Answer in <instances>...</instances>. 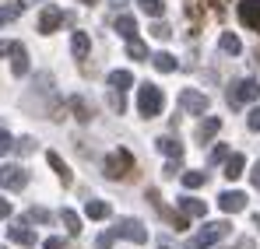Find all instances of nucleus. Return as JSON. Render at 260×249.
Masks as SVG:
<instances>
[{"label": "nucleus", "mask_w": 260, "mask_h": 249, "mask_svg": "<svg viewBox=\"0 0 260 249\" xmlns=\"http://www.w3.org/2000/svg\"><path fill=\"white\" fill-rule=\"evenodd\" d=\"M14 148H18V151H21V155H28V151H32V148H36V140H32V137H25V140H18V144H14Z\"/></svg>", "instance_id": "c9c22d12"}, {"label": "nucleus", "mask_w": 260, "mask_h": 249, "mask_svg": "<svg viewBox=\"0 0 260 249\" xmlns=\"http://www.w3.org/2000/svg\"><path fill=\"white\" fill-rule=\"evenodd\" d=\"M28 183V172L21 165H0V186L4 190H25Z\"/></svg>", "instance_id": "6e6552de"}, {"label": "nucleus", "mask_w": 260, "mask_h": 249, "mask_svg": "<svg viewBox=\"0 0 260 249\" xmlns=\"http://www.w3.org/2000/svg\"><path fill=\"white\" fill-rule=\"evenodd\" d=\"M11 148H14V137H11V133H7V130L0 126V158H4V155H7Z\"/></svg>", "instance_id": "7c9ffc66"}, {"label": "nucleus", "mask_w": 260, "mask_h": 249, "mask_svg": "<svg viewBox=\"0 0 260 249\" xmlns=\"http://www.w3.org/2000/svg\"><path fill=\"white\" fill-rule=\"evenodd\" d=\"M218 46H221V53H229V56H239V53H243V42H239V35H232V32H225Z\"/></svg>", "instance_id": "b1692460"}, {"label": "nucleus", "mask_w": 260, "mask_h": 249, "mask_svg": "<svg viewBox=\"0 0 260 249\" xmlns=\"http://www.w3.org/2000/svg\"><path fill=\"white\" fill-rule=\"evenodd\" d=\"M127 53H130V60H144L148 56V46L141 39H134V42H127Z\"/></svg>", "instance_id": "c85d7f7f"}, {"label": "nucleus", "mask_w": 260, "mask_h": 249, "mask_svg": "<svg viewBox=\"0 0 260 249\" xmlns=\"http://www.w3.org/2000/svg\"><path fill=\"white\" fill-rule=\"evenodd\" d=\"M236 14H239V21H243L250 32L260 35V0H239V4H236Z\"/></svg>", "instance_id": "0eeeda50"}, {"label": "nucleus", "mask_w": 260, "mask_h": 249, "mask_svg": "<svg viewBox=\"0 0 260 249\" xmlns=\"http://www.w3.org/2000/svg\"><path fill=\"white\" fill-rule=\"evenodd\" d=\"M229 158V148L225 144H215V151H211V162H225Z\"/></svg>", "instance_id": "f704fd0d"}, {"label": "nucleus", "mask_w": 260, "mask_h": 249, "mask_svg": "<svg viewBox=\"0 0 260 249\" xmlns=\"http://www.w3.org/2000/svg\"><path fill=\"white\" fill-rule=\"evenodd\" d=\"M106 175L109 179H130L134 175V155L127 148H116L109 158H106Z\"/></svg>", "instance_id": "7ed1b4c3"}, {"label": "nucleus", "mask_w": 260, "mask_h": 249, "mask_svg": "<svg viewBox=\"0 0 260 249\" xmlns=\"http://www.w3.org/2000/svg\"><path fill=\"white\" fill-rule=\"evenodd\" d=\"M85 214L91 218V221H106V218L113 214V207H109L106 200H88V204H85Z\"/></svg>", "instance_id": "6ab92c4d"}, {"label": "nucleus", "mask_w": 260, "mask_h": 249, "mask_svg": "<svg viewBox=\"0 0 260 249\" xmlns=\"http://www.w3.org/2000/svg\"><path fill=\"white\" fill-rule=\"evenodd\" d=\"M141 11L148 18H162L166 14V0H141Z\"/></svg>", "instance_id": "a878e982"}, {"label": "nucleus", "mask_w": 260, "mask_h": 249, "mask_svg": "<svg viewBox=\"0 0 260 249\" xmlns=\"http://www.w3.org/2000/svg\"><path fill=\"white\" fill-rule=\"evenodd\" d=\"M7 239H11V242H18V246H36V232H32V228H25V225L7 228Z\"/></svg>", "instance_id": "2eb2a0df"}, {"label": "nucleus", "mask_w": 260, "mask_h": 249, "mask_svg": "<svg viewBox=\"0 0 260 249\" xmlns=\"http://www.w3.org/2000/svg\"><path fill=\"white\" fill-rule=\"evenodd\" d=\"M28 221H39V225H46V221H49V210H46V207H32V210H28Z\"/></svg>", "instance_id": "2f4dec72"}, {"label": "nucleus", "mask_w": 260, "mask_h": 249, "mask_svg": "<svg viewBox=\"0 0 260 249\" xmlns=\"http://www.w3.org/2000/svg\"><path fill=\"white\" fill-rule=\"evenodd\" d=\"M113 246V232H109V235H102V239H99V249H109Z\"/></svg>", "instance_id": "58836bf2"}, {"label": "nucleus", "mask_w": 260, "mask_h": 249, "mask_svg": "<svg viewBox=\"0 0 260 249\" xmlns=\"http://www.w3.org/2000/svg\"><path fill=\"white\" fill-rule=\"evenodd\" d=\"M113 4H116V7H123V4H127V0H113Z\"/></svg>", "instance_id": "c03bdc74"}, {"label": "nucleus", "mask_w": 260, "mask_h": 249, "mask_svg": "<svg viewBox=\"0 0 260 249\" xmlns=\"http://www.w3.org/2000/svg\"><path fill=\"white\" fill-rule=\"evenodd\" d=\"M32 4H39V0H21V7H32Z\"/></svg>", "instance_id": "79ce46f5"}, {"label": "nucleus", "mask_w": 260, "mask_h": 249, "mask_svg": "<svg viewBox=\"0 0 260 249\" xmlns=\"http://www.w3.org/2000/svg\"><path fill=\"white\" fill-rule=\"evenodd\" d=\"M21 11H25L21 4H11V7H0V25H11V21H14V18L21 14Z\"/></svg>", "instance_id": "cd10ccee"}, {"label": "nucleus", "mask_w": 260, "mask_h": 249, "mask_svg": "<svg viewBox=\"0 0 260 249\" xmlns=\"http://www.w3.org/2000/svg\"><path fill=\"white\" fill-rule=\"evenodd\" d=\"M116 32H120L127 42H134L137 39V21H134L130 14H120V18H116Z\"/></svg>", "instance_id": "aec40b11"}, {"label": "nucleus", "mask_w": 260, "mask_h": 249, "mask_svg": "<svg viewBox=\"0 0 260 249\" xmlns=\"http://www.w3.org/2000/svg\"><path fill=\"white\" fill-rule=\"evenodd\" d=\"M88 49H91V39H88V32H74V35H71V53H74V60H85Z\"/></svg>", "instance_id": "dca6fc26"}, {"label": "nucleus", "mask_w": 260, "mask_h": 249, "mask_svg": "<svg viewBox=\"0 0 260 249\" xmlns=\"http://www.w3.org/2000/svg\"><path fill=\"white\" fill-rule=\"evenodd\" d=\"M63 246H67V242H63L60 235H53V239H46V242H43V249H63Z\"/></svg>", "instance_id": "e433bc0d"}, {"label": "nucleus", "mask_w": 260, "mask_h": 249, "mask_svg": "<svg viewBox=\"0 0 260 249\" xmlns=\"http://www.w3.org/2000/svg\"><path fill=\"white\" fill-rule=\"evenodd\" d=\"M7 214H11V200H4V197H0V218H7Z\"/></svg>", "instance_id": "ea45409f"}, {"label": "nucleus", "mask_w": 260, "mask_h": 249, "mask_svg": "<svg viewBox=\"0 0 260 249\" xmlns=\"http://www.w3.org/2000/svg\"><path fill=\"white\" fill-rule=\"evenodd\" d=\"M109 105H113V113H120V116H123V109H127L123 91H109Z\"/></svg>", "instance_id": "c756f323"}, {"label": "nucleus", "mask_w": 260, "mask_h": 249, "mask_svg": "<svg viewBox=\"0 0 260 249\" xmlns=\"http://www.w3.org/2000/svg\"><path fill=\"white\" fill-rule=\"evenodd\" d=\"M60 221L67 225V232H71V235H81V218H78V214H74L71 207L60 210Z\"/></svg>", "instance_id": "393cba45"}, {"label": "nucleus", "mask_w": 260, "mask_h": 249, "mask_svg": "<svg viewBox=\"0 0 260 249\" xmlns=\"http://www.w3.org/2000/svg\"><path fill=\"white\" fill-rule=\"evenodd\" d=\"M11 56H14V63H11V70L21 78V74H28V53H25V46L21 42H14V49H11Z\"/></svg>", "instance_id": "a211bd4d"}, {"label": "nucleus", "mask_w": 260, "mask_h": 249, "mask_svg": "<svg viewBox=\"0 0 260 249\" xmlns=\"http://www.w3.org/2000/svg\"><path fill=\"white\" fill-rule=\"evenodd\" d=\"M179 109L190 116H204L208 113V95H201L197 88H183L179 91Z\"/></svg>", "instance_id": "423d86ee"}, {"label": "nucleus", "mask_w": 260, "mask_h": 249, "mask_svg": "<svg viewBox=\"0 0 260 249\" xmlns=\"http://www.w3.org/2000/svg\"><path fill=\"white\" fill-rule=\"evenodd\" d=\"M151 63H155V70H162V74H173L176 70V56L166 53V49H158V53L151 56Z\"/></svg>", "instance_id": "412c9836"}, {"label": "nucleus", "mask_w": 260, "mask_h": 249, "mask_svg": "<svg viewBox=\"0 0 260 249\" xmlns=\"http://www.w3.org/2000/svg\"><path fill=\"white\" fill-rule=\"evenodd\" d=\"M155 144H158V151H162L166 158H183V144H179V137H158Z\"/></svg>", "instance_id": "f3484780"}, {"label": "nucleus", "mask_w": 260, "mask_h": 249, "mask_svg": "<svg viewBox=\"0 0 260 249\" xmlns=\"http://www.w3.org/2000/svg\"><path fill=\"white\" fill-rule=\"evenodd\" d=\"M243 168H246V158H243L239 151H232V155L225 158V179H229V183H236V179L243 175Z\"/></svg>", "instance_id": "ddd939ff"}, {"label": "nucleus", "mask_w": 260, "mask_h": 249, "mask_svg": "<svg viewBox=\"0 0 260 249\" xmlns=\"http://www.w3.org/2000/svg\"><path fill=\"white\" fill-rule=\"evenodd\" d=\"M218 130H221V120H218V116H208L204 123L197 126V140H201V144H211L218 137Z\"/></svg>", "instance_id": "f8f14e48"}, {"label": "nucleus", "mask_w": 260, "mask_h": 249, "mask_svg": "<svg viewBox=\"0 0 260 249\" xmlns=\"http://www.w3.org/2000/svg\"><path fill=\"white\" fill-rule=\"evenodd\" d=\"M166 109V95H162V88L151 81H144L137 88V113L144 116V120H155L158 113Z\"/></svg>", "instance_id": "f257e3e1"}, {"label": "nucleus", "mask_w": 260, "mask_h": 249, "mask_svg": "<svg viewBox=\"0 0 260 249\" xmlns=\"http://www.w3.org/2000/svg\"><path fill=\"white\" fill-rule=\"evenodd\" d=\"M253 98H260V84L253 78H243V81H236L229 88V105H246Z\"/></svg>", "instance_id": "39448f33"}, {"label": "nucleus", "mask_w": 260, "mask_h": 249, "mask_svg": "<svg viewBox=\"0 0 260 249\" xmlns=\"http://www.w3.org/2000/svg\"><path fill=\"white\" fill-rule=\"evenodd\" d=\"M151 35H155V39H158V42H166V39H169V35H173V28H169V25H162V21H158V25H155V28H151Z\"/></svg>", "instance_id": "473e14b6"}, {"label": "nucleus", "mask_w": 260, "mask_h": 249, "mask_svg": "<svg viewBox=\"0 0 260 249\" xmlns=\"http://www.w3.org/2000/svg\"><path fill=\"white\" fill-rule=\"evenodd\" d=\"M250 179H253V186H257V190H260V162H257V165H253V168H250Z\"/></svg>", "instance_id": "4c0bfd02"}, {"label": "nucleus", "mask_w": 260, "mask_h": 249, "mask_svg": "<svg viewBox=\"0 0 260 249\" xmlns=\"http://www.w3.org/2000/svg\"><path fill=\"white\" fill-rule=\"evenodd\" d=\"M78 4H99V0H78Z\"/></svg>", "instance_id": "a18cd8bd"}, {"label": "nucleus", "mask_w": 260, "mask_h": 249, "mask_svg": "<svg viewBox=\"0 0 260 249\" xmlns=\"http://www.w3.org/2000/svg\"><path fill=\"white\" fill-rule=\"evenodd\" d=\"M71 109H74V116H78L81 123H88V120H91V109H88L85 98H78V95H74V98H71Z\"/></svg>", "instance_id": "bb28decb"}, {"label": "nucleus", "mask_w": 260, "mask_h": 249, "mask_svg": "<svg viewBox=\"0 0 260 249\" xmlns=\"http://www.w3.org/2000/svg\"><path fill=\"white\" fill-rule=\"evenodd\" d=\"M218 207L225 210V214H239V210L246 207V193H239V190H225V193L218 197Z\"/></svg>", "instance_id": "9d476101"}, {"label": "nucleus", "mask_w": 260, "mask_h": 249, "mask_svg": "<svg viewBox=\"0 0 260 249\" xmlns=\"http://www.w3.org/2000/svg\"><path fill=\"white\" fill-rule=\"evenodd\" d=\"M179 179H183V186H186V190H201V186L208 183V172H197V168H190V172H183Z\"/></svg>", "instance_id": "5701e85b"}, {"label": "nucleus", "mask_w": 260, "mask_h": 249, "mask_svg": "<svg viewBox=\"0 0 260 249\" xmlns=\"http://www.w3.org/2000/svg\"><path fill=\"white\" fill-rule=\"evenodd\" d=\"M11 49H14V42H0V56H7Z\"/></svg>", "instance_id": "a19ab883"}, {"label": "nucleus", "mask_w": 260, "mask_h": 249, "mask_svg": "<svg viewBox=\"0 0 260 249\" xmlns=\"http://www.w3.org/2000/svg\"><path fill=\"white\" fill-rule=\"evenodd\" d=\"M253 225H257V228H260V214H253Z\"/></svg>", "instance_id": "37998d69"}, {"label": "nucleus", "mask_w": 260, "mask_h": 249, "mask_svg": "<svg viewBox=\"0 0 260 249\" xmlns=\"http://www.w3.org/2000/svg\"><path fill=\"white\" fill-rule=\"evenodd\" d=\"M60 25H63V11H60L56 4L43 7V14H39V32H43V35H53Z\"/></svg>", "instance_id": "1a4fd4ad"}, {"label": "nucleus", "mask_w": 260, "mask_h": 249, "mask_svg": "<svg viewBox=\"0 0 260 249\" xmlns=\"http://www.w3.org/2000/svg\"><path fill=\"white\" fill-rule=\"evenodd\" d=\"M179 210H183L186 218H204V214H208V204L197 200V197H179Z\"/></svg>", "instance_id": "4468645a"}, {"label": "nucleus", "mask_w": 260, "mask_h": 249, "mask_svg": "<svg viewBox=\"0 0 260 249\" xmlns=\"http://www.w3.org/2000/svg\"><path fill=\"white\" fill-rule=\"evenodd\" d=\"M158 249H169V246H158Z\"/></svg>", "instance_id": "49530a36"}, {"label": "nucleus", "mask_w": 260, "mask_h": 249, "mask_svg": "<svg viewBox=\"0 0 260 249\" xmlns=\"http://www.w3.org/2000/svg\"><path fill=\"white\" fill-rule=\"evenodd\" d=\"M130 84H134V74L130 70H109V88L113 91H127Z\"/></svg>", "instance_id": "4be33fe9"}, {"label": "nucleus", "mask_w": 260, "mask_h": 249, "mask_svg": "<svg viewBox=\"0 0 260 249\" xmlns=\"http://www.w3.org/2000/svg\"><path fill=\"white\" fill-rule=\"evenodd\" d=\"M113 239H130V242L144 246V242H148V228H144L137 218H120V225L113 228Z\"/></svg>", "instance_id": "20e7f679"}, {"label": "nucleus", "mask_w": 260, "mask_h": 249, "mask_svg": "<svg viewBox=\"0 0 260 249\" xmlns=\"http://www.w3.org/2000/svg\"><path fill=\"white\" fill-rule=\"evenodd\" d=\"M229 232H232L229 221H211V225H204L197 235H190V249H211L215 242H221Z\"/></svg>", "instance_id": "f03ea898"}, {"label": "nucleus", "mask_w": 260, "mask_h": 249, "mask_svg": "<svg viewBox=\"0 0 260 249\" xmlns=\"http://www.w3.org/2000/svg\"><path fill=\"white\" fill-rule=\"evenodd\" d=\"M246 126L260 133V105H253V109H250V116H246Z\"/></svg>", "instance_id": "72a5a7b5"}, {"label": "nucleus", "mask_w": 260, "mask_h": 249, "mask_svg": "<svg viewBox=\"0 0 260 249\" xmlns=\"http://www.w3.org/2000/svg\"><path fill=\"white\" fill-rule=\"evenodd\" d=\"M46 162H49V168H53V172L60 175V183H63V186H71V183H74V175H71L67 162H63V158H60L56 151H46Z\"/></svg>", "instance_id": "9b49d317"}]
</instances>
